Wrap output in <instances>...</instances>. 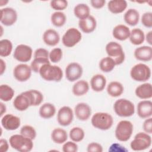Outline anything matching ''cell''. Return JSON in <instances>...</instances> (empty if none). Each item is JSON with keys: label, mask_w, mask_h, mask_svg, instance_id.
I'll use <instances>...</instances> for the list:
<instances>
[{"label": "cell", "mask_w": 152, "mask_h": 152, "mask_svg": "<svg viewBox=\"0 0 152 152\" xmlns=\"http://www.w3.org/2000/svg\"><path fill=\"white\" fill-rule=\"evenodd\" d=\"M39 74L43 79L48 81H59L63 77L61 68L50 64L43 65L39 70Z\"/></svg>", "instance_id": "1"}, {"label": "cell", "mask_w": 152, "mask_h": 152, "mask_svg": "<svg viewBox=\"0 0 152 152\" xmlns=\"http://www.w3.org/2000/svg\"><path fill=\"white\" fill-rule=\"evenodd\" d=\"M9 142L12 148L20 152L30 151L33 147L32 140L27 138L21 134H14L11 136L9 139Z\"/></svg>", "instance_id": "2"}, {"label": "cell", "mask_w": 152, "mask_h": 152, "mask_svg": "<svg viewBox=\"0 0 152 152\" xmlns=\"http://www.w3.org/2000/svg\"><path fill=\"white\" fill-rule=\"evenodd\" d=\"M116 114L121 117H129L135 113V106L132 102L125 99L117 100L113 104Z\"/></svg>", "instance_id": "3"}, {"label": "cell", "mask_w": 152, "mask_h": 152, "mask_svg": "<svg viewBox=\"0 0 152 152\" xmlns=\"http://www.w3.org/2000/svg\"><path fill=\"white\" fill-rule=\"evenodd\" d=\"M92 125L100 130L105 131L110 129L113 123L112 116L105 112H97L91 118Z\"/></svg>", "instance_id": "4"}, {"label": "cell", "mask_w": 152, "mask_h": 152, "mask_svg": "<svg viewBox=\"0 0 152 152\" xmlns=\"http://www.w3.org/2000/svg\"><path fill=\"white\" fill-rule=\"evenodd\" d=\"M130 75L136 81L144 82L150 79L151 69L148 66L144 64H137L132 67L130 71Z\"/></svg>", "instance_id": "5"}, {"label": "cell", "mask_w": 152, "mask_h": 152, "mask_svg": "<svg viewBox=\"0 0 152 152\" xmlns=\"http://www.w3.org/2000/svg\"><path fill=\"white\" fill-rule=\"evenodd\" d=\"M133 129V125L130 121H121L116 127L115 137L120 141H127L131 138Z\"/></svg>", "instance_id": "6"}, {"label": "cell", "mask_w": 152, "mask_h": 152, "mask_svg": "<svg viewBox=\"0 0 152 152\" xmlns=\"http://www.w3.org/2000/svg\"><path fill=\"white\" fill-rule=\"evenodd\" d=\"M108 56L112 58L116 65L122 64L125 60V53L122 46L117 42H110L106 46Z\"/></svg>", "instance_id": "7"}, {"label": "cell", "mask_w": 152, "mask_h": 152, "mask_svg": "<svg viewBox=\"0 0 152 152\" xmlns=\"http://www.w3.org/2000/svg\"><path fill=\"white\" fill-rule=\"evenodd\" d=\"M151 144V136L147 133L140 132L135 135L134 139L130 144V146L134 151H141L149 148Z\"/></svg>", "instance_id": "8"}, {"label": "cell", "mask_w": 152, "mask_h": 152, "mask_svg": "<svg viewBox=\"0 0 152 152\" xmlns=\"http://www.w3.org/2000/svg\"><path fill=\"white\" fill-rule=\"evenodd\" d=\"M81 32L75 28L68 29L62 38L63 45L67 48H72L77 45L81 40Z\"/></svg>", "instance_id": "9"}, {"label": "cell", "mask_w": 152, "mask_h": 152, "mask_svg": "<svg viewBox=\"0 0 152 152\" xmlns=\"http://www.w3.org/2000/svg\"><path fill=\"white\" fill-rule=\"evenodd\" d=\"M32 53L33 50L30 46L21 44L15 48L13 56L19 62H27L31 59Z\"/></svg>", "instance_id": "10"}, {"label": "cell", "mask_w": 152, "mask_h": 152, "mask_svg": "<svg viewBox=\"0 0 152 152\" xmlns=\"http://www.w3.org/2000/svg\"><path fill=\"white\" fill-rule=\"evenodd\" d=\"M73 111L69 106L61 107L57 114V121L58 124L63 126L69 125L73 121Z\"/></svg>", "instance_id": "11"}, {"label": "cell", "mask_w": 152, "mask_h": 152, "mask_svg": "<svg viewBox=\"0 0 152 152\" xmlns=\"http://www.w3.org/2000/svg\"><path fill=\"white\" fill-rule=\"evenodd\" d=\"M14 107L19 111H24L32 106L31 99L28 91H24L16 96L13 102Z\"/></svg>", "instance_id": "12"}, {"label": "cell", "mask_w": 152, "mask_h": 152, "mask_svg": "<svg viewBox=\"0 0 152 152\" xmlns=\"http://www.w3.org/2000/svg\"><path fill=\"white\" fill-rule=\"evenodd\" d=\"M82 66L77 62L69 64L65 68L66 78L71 82L78 80L83 74Z\"/></svg>", "instance_id": "13"}, {"label": "cell", "mask_w": 152, "mask_h": 152, "mask_svg": "<svg viewBox=\"0 0 152 152\" xmlns=\"http://www.w3.org/2000/svg\"><path fill=\"white\" fill-rule=\"evenodd\" d=\"M31 70V66L27 64H18L14 68L13 75L15 78L18 81L24 82L30 78Z\"/></svg>", "instance_id": "14"}, {"label": "cell", "mask_w": 152, "mask_h": 152, "mask_svg": "<svg viewBox=\"0 0 152 152\" xmlns=\"http://www.w3.org/2000/svg\"><path fill=\"white\" fill-rule=\"evenodd\" d=\"M17 20V11L12 8L8 7L1 10V23L5 26L13 25Z\"/></svg>", "instance_id": "15"}, {"label": "cell", "mask_w": 152, "mask_h": 152, "mask_svg": "<svg viewBox=\"0 0 152 152\" xmlns=\"http://www.w3.org/2000/svg\"><path fill=\"white\" fill-rule=\"evenodd\" d=\"M20 118L12 114H7L1 119V125L4 128L8 131L17 129L20 126Z\"/></svg>", "instance_id": "16"}, {"label": "cell", "mask_w": 152, "mask_h": 152, "mask_svg": "<svg viewBox=\"0 0 152 152\" xmlns=\"http://www.w3.org/2000/svg\"><path fill=\"white\" fill-rule=\"evenodd\" d=\"M74 112L78 119L85 121L90 118L91 113V109L87 103H79L75 106Z\"/></svg>", "instance_id": "17"}, {"label": "cell", "mask_w": 152, "mask_h": 152, "mask_svg": "<svg viewBox=\"0 0 152 152\" xmlns=\"http://www.w3.org/2000/svg\"><path fill=\"white\" fill-rule=\"evenodd\" d=\"M135 58L141 61H150L152 59V48L143 46L136 48L134 53Z\"/></svg>", "instance_id": "18"}, {"label": "cell", "mask_w": 152, "mask_h": 152, "mask_svg": "<svg viewBox=\"0 0 152 152\" xmlns=\"http://www.w3.org/2000/svg\"><path fill=\"white\" fill-rule=\"evenodd\" d=\"M137 114L142 119L150 118L152 115V102L150 100H142L138 103Z\"/></svg>", "instance_id": "19"}, {"label": "cell", "mask_w": 152, "mask_h": 152, "mask_svg": "<svg viewBox=\"0 0 152 152\" xmlns=\"http://www.w3.org/2000/svg\"><path fill=\"white\" fill-rule=\"evenodd\" d=\"M78 26L84 33H90L93 32L96 29L97 22L93 16L89 15L86 18L80 20Z\"/></svg>", "instance_id": "20"}, {"label": "cell", "mask_w": 152, "mask_h": 152, "mask_svg": "<svg viewBox=\"0 0 152 152\" xmlns=\"http://www.w3.org/2000/svg\"><path fill=\"white\" fill-rule=\"evenodd\" d=\"M43 40L46 45L54 46L58 44L60 40V37L56 30L53 29H48L43 34Z\"/></svg>", "instance_id": "21"}, {"label": "cell", "mask_w": 152, "mask_h": 152, "mask_svg": "<svg viewBox=\"0 0 152 152\" xmlns=\"http://www.w3.org/2000/svg\"><path fill=\"white\" fill-rule=\"evenodd\" d=\"M112 35L116 39L124 41L129 38L130 35L129 28L124 24L116 26L112 31Z\"/></svg>", "instance_id": "22"}, {"label": "cell", "mask_w": 152, "mask_h": 152, "mask_svg": "<svg viewBox=\"0 0 152 152\" xmlns=\"http://www.w3.org/2000/svg\"><path fill=\"white\" fill-rule=\"evenodd\" d=\"M106 84V79L102 74H96L90 80V86L93 90L100 92L104 90Z\"/></svg>", "instance_id": "23"}, {"label": "cell", "mask_w": 152, "mask_h": 152, "mask_svg": "<svg viewBox=\"0 0 152 152\" xmlns=\"http://www.w3.org/2000/svg\"><path fill=\"white\" fill-rule=\"evenodd\" d=\"M136 96L141 99H148L152 97V86L147 83L138 86L135 91Z\"/></svg>", "instance_id": "24"}, {"label": "cell", "mask_w": 152, "mask_h": 152, "mask_svg": "<svg viewBox=\"0 0 152 152\" xmlns=\"http://www.w3.org/2000/svg\"><path fill=\"white\" fill-rule=\"evenodd\" d=\"M127 7V2L125 0H112L107 4L108 10L113 14L122 12Z\"/></svg>", "instance_id": "25"}, {"label": "cell", "mask_w": 152, "mask_h": 152, "mask_svg": "<svg viewBox=\"0 0 152 152\" xmlns=\"http://www.w3.org/2000/svg\"><path fill=\"white\" fill-rule=\"evenodd\" d=\"M55 106L50 103H45L42 104L39 111L40 116L43 119H50L55 115Z\"/></svg>", "instance_id": "26"}, {"label": "cell", "mask_w": 152, "mask_h": 152, "mask_svg": "<svg viewBox=\"0 0 152 152\" xmlns=\"http://www.w3.org/2000/svg\"><path fill=\"white\" fill-rule=\"evenodd\" d=\"M124 20L126 24L131 26H136L140 19V14L135 9H129L124 14Z\"/></svg>", "instance_id": "27"}, {"label": "cell", "mask_w": 152, "mask_h": 152, "mask_svg": "<svg viewBox=\"0 0 152 152\" xmlns=\"http://www.w3.org/2000/svg\"><path fill=\"white\" fill-rule=\"evenodd\" d=\"M124 89V87L121 83L112 81L107 87V92L110 96L116 97L120 96L123 93Z\"/></svg>", "instance_id": "28"}, {"label": "cell", "mask_w": 152, "mask_h": 152, "mask_svg": "<svg viewBox=\"0 0 152 152\" xmlns=\"http://www.w3.org/2000/svg\"><path fill=\"white\" fill-rule=\"evenodd\" d=\"M51 138L54 142L61 144L66 142L68 139V134L65 129L57 128L52 131Z\"/></svg>", "instance_id": "29"}, {"label": "cell", "mask_w": 152, "mask_h": 152, "mask_svg": "<svg viewBox=\"0 0 152 152\" xmlns=\"http://www.w3.org/2000/svg\"><path fill=\"white\" fill-rule=\"evenodd\" d=\"M89 90L88 83L84 80H80L77 81L72 87V93L75 96H81L86 94Z\"/></svg>", "instance_id": "30"}, {"label": "cell", "mask_w": 152, "mask_h": 152, "mask_svg": "<svg viewBox=\"0 0 152 152\" xmlns=\"http://www.w3.org/2000/svg\"><path fill=\"white\" fill-rule=\"evenodd\" d=\"M129 40L134 45H140L142 44L145 40V35L142 30L138 28H134L130 31Z\"/></svg>", "instance_id": "31"}, {"label": "cell", "mask_w": 152, "mask_h": 152, "mask_svg": "<svg viewBox=\"0 0 152 152\" xmlns=\"http://www.w3.org/2000/svg\"><path fill=\"white\" fill-rule=\"evenodd\" d=\"M90 10L89 7L85 4H78L74 8V13L80 20L86 18L90 15Z\"/></svg>", "instance_id": "32"}, {"label": "cell", "mask_w": 152, "mask_h": 152, "mask_svg": "<svg viewBox=\"0 0 152 152\" xmlns=\"http://www.w3.org/2000/svg\"><path fill=\"white\" fill-rule=\"evenodd\" d=\"M115 65L116 64L114 60L109 56L102 58L99 62V68L101 71L104 72H109L112 71L114 69Z\"/></svg>", "instance_id": "33"}, {"label": "cell", "mask_w": 152, "mask_h": 152, "mask_svg": "<svg viewBox=\"0 0 152 152\" xmlns=\"http://www.w3.org/2000/svg\"><path fill=\"white\" fill-rule=\"evenodd\" d=\"M14 95V90L7 84H2L0 86V99L2 101L8 102L11 100Z\"/></svg>", "instance_id": "34"}, {"label": "cell", "mask_w": 152, "mask_h": 152, "mask_svg": "<svg viewBox=\"0 0 152 152\" xmlns=\"http://www.w3.org/2000/svg\"><path fill=\"white\" fill-rule=\"evenodd\" d=\"M50 20L53 26L60 27L65 24L66 20V17L64 12L56 11L51 15Z\"/></svg>", "instance_id": "35"}, {"label": "cell", "mask_w": 152, "mask_h": 152, "mask_svg": "<svg viewBox=\"0 0 152 152\" xmlns=\"http://www.w3.org/2000/svg\"><path fill=\"white\" fill-rule=\"evenodd\" d=\"M12 50V44L8 39L0 40V56L7 57L9 56Z\"/></svg>", "instance_id": "36"}, {"label": "cell", "mask_w": 152, "mask_h": 152, "mask_svg": "<svg viewBox=\"0 0 152 152\" xmlns=\"http://www.w3.org/2000/svg\"><path fill=\"white\" fill-rule=\"evenodd\" d=\"M69 138L75 142L82 141L84 138V131L80 127H74L69 131Z\"/></svg>", "instance_id": "37"}, {"label": "cell", "mask_w": 152, "mask_h": 152, "mask_svg": "<svg viewBox=\"0 0 152 152\" xmlns=\"http://www.w3.org/2000/svg\"><path fill=\"white\" fill-rule=\"evenodd\" d=\"M50 64L48 59L46 58H34L33 61L31 62V68L34 72H39L40 68L45 64Z\"/></svg>", "instance_id": "38"}, {"label": "cell", "mask_w": 152, "mask_h": 152, "mask_svg": "<svg viewBox=\"0 0 152 152\" xmlns=\"http://www.w3.org/2000/svg\"><path fill=\"white\" fill-rule=\"evenodd\" d=\"M20 134L31 140H34L36 137L35 129L30 125H24L20 129Z\"/></svg>", "instance_id": "39"}, {"label": "cell", "mask_w": 152, "mask_h": 152, "mask_svg": "<svg viewBox=\"0 0 152 152\" xmlns=\"http://www.w3.org/2000/svg\"><path fill=\"white\" fill-rule=\"evenodd\" d=\"M32 98V106H36L39 105L43 100V96L42 93L36 90H29Z\"/></svg>", "instance_id": "40"}, {"label": "cell", "mask_w": 152, "mask_h": 152, "mask_svg": "<svg viewBox=\"0 0 152 152\" xmlns=\"http://www.w3.org/2000/svg\"><path fill=\"white\" fill-rule=\"evenodd\" d=\"M49 58L51 62L57 63L59 62L62 58V50L58 48L53 49L49 55Z\"/></svg>", "instance_id": "41"}, {"label": "cell", "mask_w": 152, "mask_h": 152, "mask_svg": "<svg viewBox=\"0 0 152 152\" xmlns=\"http://www.w3.org/2000/svg\"><path fill=\"white\" fill-rule=\"evenodd\" d=\"M50 7L55 10L62 11L68 6V1L65 0H53L50 1Z\"/></svg>", "instance_id": "42"}, {"label": "cell", "mask_w": 152, "mask_h": 152, "mask_svg": "<svg viewBox=\"0 0 152 152\" xmlns=\"http://www.w3.org/2000/svg\"><path fill=\"white\" fill-rule=\"evenodd\" d=\"M141 23L146 27H152V12H147L141 17Z\"/></svg>", "instance_id": "43"}, {"label": "cell", "mask_w": 152, "mask_h": 152, "mask_svg": "<svg viewBox=\"0 0 152 152\" xmlns=\"http://www.w3.org/2000/svg\"><path fill=\"white\" fill-rule=\"evenodd\" d=\"M62 151L64 152H76L78 151V145L74 141H68L63 145Z\"/></svg>", "instance_id": "44"}, {"label": "cell", "mask_w": 152, "mask_h": 152, "mask_svg": "<svg viewBox=\"0 0 152 152\" xmlns=\"http://www.w3.org/2000/svg\"><path fill=\"white\" fill-rule=\"evenodd\" d=\"M49 53L48 50L44 48H39L37 49L34 53V58H46L48 59Z\"/></svg>", "instance_id": "45"}, {"label": "cell", "mask_w": 152, "mask_h": 152, "mask_svg": "<svg viewBox=\"0 0 152 152\" xmlns=\"http://www.w3.org/2000/svg\"><path fill=\"white\" fill-rule=\"evenodd\" d=\"M87 151L88 152H102L103 147L100 144L93 142L88 145Z\"/></svg>", "instance_id": "46"}, {"label": "cell", "mask_w": 152, "mask_h": 152, "mask_svg": "<svg viewBox=\"0 0 152 152\" xmlns=\"http://www.w3.org/2000/svg\"><path fill=\"white\" fill-rule=\"evenodd\" d=\"M143 129L144 131L147 134H151L152 133V119L151 118H147L142 125Z\"/></svg>", "instance_id": "47"}, {"label": "cell", "mask_w": 152, "mask_h": 152, "mask_svg": "<svg viewBox=\"0 0 152 152\" xmlns=\"http://www.w3.org/2000/svg\"><path fill=\"white\" fill-rule=\"evenodd\" d=\"M106 3L104 0H91L90 1V4L91 6L96 9H100L104 7Z\"/></svg>", "instance_id": "48"}, {"label": "cell", "mask_w": 152, "mask_h": 152, "mask_svg": "<svg viewBox=\"0 0 152 152\" xmlns=\"http://www.w3.org/2000/svg\"><path fill=\"white\" fill-rule=\"evenodd\" d=\"M109 151H126L127 150L119 144L114 143L112 144L109 149Z\"/></svg>", "instance_id": "49"}, {"label": "cell", "mask_w": 152, "mask_h": 152, "mask_svg": "<svg viewBox=\"0 0 152 152\" xmlns=\"http://www.w3.org/2000/svg\"><path fill=\"white\" fill-rule=\"evenodd\" d=\"M9 145L7 141L5 139L1 138L0 140V151L1 152H6L8 151Z\"/></svg>", "instance_id": "50"}, {"label": "cell", "mask_w": 152, "mask_h": 152, "mask_svg": "<svg viewBox=\"0 0 152 152\" xmlns=\"http://www.w3.org/2000/svg\"><path fill=\"white\" fill-rule=\"evenodd\" d=\"M0 66H1V75H2L5 70L6 64H5V62L4 61V60L2 59H0Z\"/></svg>", "instance_id": "51"}, {"label": "cell", "mask_w": 152, "mask_h": 152, "mask_svg": "<svg viewBox=\"0 0 152 152\" xmlns=\"http://www.w3.org/2000/svg\"><path fill=\"white\" fill-rule=\"evenodd\" d=\"M152 31H149L147 34V35H146V37H145V38H146V41L147 42V43L149 44V45H152Z\"/></svg>", "instance_id": "52"}, {"label": "cell", "mask_w": 152, "mask_h": 152, "mask_svg": "<svg viewBox=\"0 0 152 152\" xmlns=\"http://www.w3.org/2000/svg\"><path fill=\"white\" fill-rule=\"evenodd\" d=\"M0 109H1V113H0V115L1 116L4 113L6 112V106L5 105L2 103V102H1L0 103Z\"/></svg>", "instance_id": "53"}]
</instances>
